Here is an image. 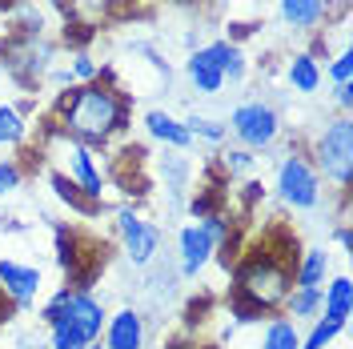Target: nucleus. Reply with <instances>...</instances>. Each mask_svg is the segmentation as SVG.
Segmentation results:
<instances>
[{"mask_svg": "<svg viewBox=\"0 0 353 349\" xmlns=\"http://www.w3.org/2000/svg\"><path fill=\"white\" fill-rule=\"evenodd\" d=\"M337 105H341V109H350L353 105V88L350 85H337Z\"/></svg>", "mask_w": 353, "mask_h": 349, "instance_id": "obj_30", "label": "nucleus"}, {"mask_svg": "<svg viewBox=\"0 0 353 349\" xmlns=\"http://www.w3.org/2000/svg\"><path fill=\"white\" fill-rule=\"evenodd\" d=\"M281 17L293 28H313L325 17V0H281Z\"/></svg>", "mask_w": 353, "mask_h": 349, "instance_id": "obj_14", "label": "nucleus"}, {"mask_svg": "<svg viewBox=\"0 0 353 349\" xmlns=\"http://www.w3.org/2000/svg\"><path fill=\"white\" fill-rule=\"evenodd\" d=\"M289 85L297 88V92H313V88L321 85V72H317V61L301 52V57H293L289 61Z\"/></svg>", "mask_w": 353, "mask_h": 349, "instance_id": "obj_17", "label": "nucleus"}, {"mask_svg": "<svg viewBox=\"0 0 353 349\" xmlns=\"http://www.w3.org/2000/svg\"><path fill=\"white\" fill-rule=\"evenodd\" d=\"M317 161H321L325 177H333L341 189L353 185V121L350 117L333 121L330 129L321 132V141H317Z\"/></svg>", "mask_w": 353, "mask_h": 349, "instance_id": "obj_3", "label": "nucleus"}, {"mask_svg": "<svg viewBox=\"0 0 353 349\" xmlns=\"http://www.w3.org/2000/svg\"><path fill=\"white\" fill-rule=\"evenodd\" d=\"M213 249H217V241H213V233L201 221L189 225V229H181V273L185 277H197V269L213 257Z\"/></svg>", "mask_w": 353, "mask_h": 349, "instance_id": "obj_8", "label": "nucleus"}, {"mask_svg": "<svg viewBox=\"0 0 353 349\" xmlns=\"http://www.w3.org/2000/svg\"><path fill=\"white\" fill-rule=\"evenodd\" d=\"M72 77H81V81H88V77H97V65H92L88 57H77V65H72Z\"/></svg>", "mask_w": 353, "mask_h": 349, "instance_id": "obj_28", "label": "nucleus"}, {"mask_svg": "<svg viewBox=\"0 0 353 349\" xmlns=\"http://www.w3.org/2000/svg\"><path fill=\"white\" fill-rule=\"evenodd\" d=\"M249 161H253V157H249V153H241V149L225 157V165H229V169H249Z\"/></svg>", "mask_w": 353, "mask_h": 349, "instance_id": "obj_29", "label": "nucleus"}, {"mask_svg": "<svg viewBox=\"0 0 353 349\" xmlns=\"http://www.w3.org/2000/svg\"><path fill=\"white\" fill-rule=\"evenodd\" d=\"M68 157H72V173L81 181L85 197L88 201H101V173H97V165H92V153H88L85 145H68Z\"/></svg>", "mask_w": 353, "mask_h": 349, "instance_id": "obj_12", "label": "nucleus"}, {"mask_svg": "<svg viewBox=\"0 0 353 349\" xmlns=\"http://www.w3.org/2000/svg\"><path fill=\"white\" fill-rule=\"evenodd\" d=\"M145 125H149V132H153L157 141H165V145H173V149H185L193 137H189V129L181 125V121H173L169 112H149L145 117Z\"/></svg>", "mask_w": 353, "mask_h": 349, "instance_id": "obj_13", "label": "nucleus"}, {"mask_svg": "<svg viewBox=\"0 0 353 349\" xmlns=\"http://www.w3.org/2000/svg\"><path fill=\"white\" fill-rule=\"evenodd\" d=\"M189 81L201 88V92H217L225 85V77H221V65L217 57H213V48H197L193 57H189Z\"/></svg>", "mask_w": 353, "mask_h": 349, "instance_id": "obj_11", "label": "nucleus"}, {"mask_svg": "<svg viewBox=\"0 0 353 349\" xmlns=\"http://www.w3.org/2000/svg\"><path fill=\"white\" fill-rule=\"evenodd\" d=\"M229 125H233V132L241 137L249 149H265L277 137V112L269 109V105H261V101H253V105H241V109L233 112Z\"/></svg>", "mask_w": 353, "mask_h": 349, "instance_id": "obj_5", "label": "nucleus"}, {"mask_svg": "<svg viewBox=\"0 0 353 349\" xmlns=\"http://www.w3.org/2000/svg\"><path fill=\"white\" fill-rule=\"evenodd\" d=\"M325 269H330V257L321 249H305V257L297 265V289H321Z\"/></svg>", "mask_w": 353, "mask_h": 349, "instance_id": "obj_16", "label": "nucleus"}, {"mask_svg": "<svg viewBox=\"0 0 353 349\" xmlns=\"http://www.w3.org/2000/svg\"><path fill=\"white\" fill-rule=\"evenodd\" d=\"M297 346H301V337H297L293 321H273V326L265 329L261 349H297Z\"/></svg>", "mask_w": 353, "mask_h": 349, "instance_id": "obj_20", "label": "nucleus"}, {"mask_svg": "<svg viewBox=\"0 0 353 349\" xmlns=\"http://www.w3.org/2000/svg\"><path fill=\"white\" fill-rule=\"evenodd\" d=\"M65 317L77 326V333L85 337L88 346L101 337V326H105V309H101V301L92 297V293H85V289H72V301H68Z\"/></svg>", "mask_w": 353, "mask_h": 349, "instance_id": "obj_7", "label": "nucleus"}, {"mask_svg": "<svg viewBox=\"0 0 353 349\" xmlns=\"http://www.w3.org/2000/svg\"><path fill=\"white\" fill-rule=\"evenodd\" d=\"M333 81H337V85H350V77H353V57L350 52H341V57H337V61H333Z\"/></svg>", "mask_w": 353, "mask_h": 349, "instance_id": "obj_27", "label": "nucleus"}, {"mask_svg": "<svg viewBox=\"0 0 353 349\" xmlns=\"http://www.w3.org/2000/svg\"><path fill=\"white\" fill-rule=\"evenodd\" d=\"M125 117H129V101L101 85L72 88V97L61 105V125L77 137V145H105L125 125Z\"/></svg>", "mask_w": 353, "mask_h": 349, "instance_id": "obj_1", "label": "nucleus"}, {"mask_svg": "<svg viewBox=\"0 0 353 349\" xmlns=\"http://www.w3.org/2000/svg\"><path fill=\"white\" fill-rule=\"evenodd\" d=\"M117 225H121V237H125V253H129L132 265H149L161 245V233H157L149 221H141L132 209H121L117 213Z\"/></svg>", "mask_w": 353, "mask_h": 349, "instance_id": "obj_6", "label": "nucleus"}, {"mask_svg": "<svg viewBox=\"0 0 353 349\" xmlns=\"http://www.w3.org/2000/svg\"><path fill=\"white\" fill-rule=\"evenodd\" d=\"M0 285L4 293L17 301V306H28L41 289V273L32 265H17V261H0Z\"/></svg>", "mask_w": 353, "mask_h": 349, "instance_id": "obj_9", "label": "nucleus"}, {"mask_svg": "<svg viewBox=\"0 0 353 349\" xmlns=\"http://www.w3.org/2000/svg\"><path fill=\"white\" fill-rule=\"evenodd\" d=\"M68 301H72V289H61L48 306H44V313H41V321L44 326H52V321H61L65 317V309H68Z\"/></svg>", "mask_w": 353, "mask_h": 349, "instance_id": "obj_25", "label": "nucleus"}, {"mask_svg": "<svg viewBox=\"0 0 353 349\" xmlns=\"http://www.w3.org/2000/svg\"><path fill=\"white\" fill-rule=\"evenodd\" d=\"M85 349H101V346H97V341H92V346H85Z\"/></svg>", "mask_w": 353, "mask_h": 349, "instance_id": "obj_32", "label": "nucleus"}, {"mask_svg": "<svg viewBox=\"0 0 353 349\" xmlns=\"http://www.w3.org/2000/svg\"><path fill=\"white\" fill-rule=\"evenodd\" d=\"M52 189H57L61 201H68V205H72V209H81V213H92V209H97V201L81 197V193H77V185H72L68 177H61V173H52Z\"/></svg>", "mask_w": 353, "mask_h": 349, "instance_id": "obj_21", "label": "nucleus"}, {"mask_svg": "<svg viewBox=\"0 0 353 349\" xmlns=\"http://www.w3.org/2000/svg\"><path fill=\"white\" fill-rule=\"evenodd\" d=\"M24 137V121L17 109H0V145H12Z\"/></svg>", "mask_w": 353, "mask_h": 349, "instance_id": "obj_22", "label": "nucleus"}, {"mask_svg": "<svg viewBox=\"0 0 353 349\" xmlns=\"http://www.w3.org/2000/svg\"><path fill=\"white\" fill-rule=\"evenodd\" d=\"M289 285H293V273H289L285 261L269 257V253H257L237 269V306H245L253 317H261L265 309L281 306L289 297Z\"/></svg>", "mask_w": 353, "mask_h": 349, "instance_id": "obj_2", "label": "nucleus"}, {"mask_svg": "<svg viewBox=\"0 0 353 349\" xmlns=\"http://www.w3.org/2000/svg\"><path fill=\"white\" fill-rule=\"evenodd\" d=\"M209 48H213V57H217V65H221V77H229V81H241V77H245L241 52H237L229 41H217V44H209Z\"/></svg>", "mask_w": 353, "mask_h": 349, "instance_id": "obj_18", "label": "nucleus"}, {"mask_svg": "<svg viewBox=\"0 0 353 349\" xmlns=\"http://www.w3.org/2000/svg\"><path fill=\"white\" fill-rule=\"evenodd\" d=\"M185 129H189V137H205V141H221L225 137V129H221L217 121H209V117H193Z\"/></svg>", "mask_w": 353, "mask_h": 349, "instance_id": "obj_24", "label": "nucleus"}, {"mask_svg": "<svg viewBox=\"0 0 353 349\" xmlns=\"http://www.w3.org/2000/svg\"><path fill=\"white\" fill-rule=\"evenodd\" d=\"M321 309H325V321L345 326V317H350V277H333L325 297H321Z\"/></svg>", "mask_w": 353, "mask_h": 349, "instance_id": "obj_15", "label": "nucleus"}, {"mask_svg": "<svg viewBox=\"0 0 353 349\" xmlns=\"http://www.w3.org/2000/svg\"><path fill=\"white\" fill-rule=\"evenodd\" d=\"M145 346V321L137 309H121L109 321V341L105 349H141Z\"/></svg>", "mask_w": 353, "mask_h": 349, "instance_id": "obj_10", "label": "nucleus"}, {"mask_svg": "<svg viewBox=\"0 0 353 349\" xmlns=\"http://www.w3.org/2000/svg\"><path fill=\"white\" fill-rule=\"evenodd\" d=\"M337 333H341V326H337V321H317V326H313V333H309L297 349H325Z\"/></svg>", "mask_w": 353, "mask_h": 349, "instance_id": "obj_23", "label": "nucleus"}, {"mask_svg": "<svg viewBox=\"0 0 353 349\" xmlns=\"http://www.w3.org/2000/svg\"><path fill=\"white\" fill-rule=\"evenodd\" d=\"M337 245H341V249H350V245H353V237H350V229H337Z\"/></svg>", "mask_w": 353, "mask_h": 349, "instance_id": "obj_31", "label": "nucleus"}, {"mask_svg": "<svg viewBox=\"0 0 353 349\" xmlns=\"http://www.w3.org/2000/svg\"><path fill=\"white\" fill-rule=\"evenodd\" d=\"M277 189L293 209H313L321 201V185H317V173L309 169L305 157H285L281 161V173H277Z\"/></svg>", "mask_w": 353, "mask_h": 349, "instance_id": "obj_4", "label": "nucleus"}, {"mask_svg": "<svg viewBox=\"0 0 353 349\" xmlns=\"http://www.w3.org/2000/svg\"><path fill=\"white\" fill-rule=\"evenodd\" d=\"M12 189H21V169L12 161H4L0 165V193H12Z\"/></svg>", "mask_w": 353, "mask_h": 349, "instance_id": "obj_26", "label": "nucleus"}, {"mask_svg": "<svg viewBox=\"0 0 353 349\" xmlns=\"http://www.w3.org/2000/svg\"><path fill=\"white\" fill-rule=\"evenodd\" d=\"M289 317H313L321 309V289H293L285 297Z\"/></svg>", "mask_w": 353, "mask_h": 349, "instance_id": "obj_19", "label": "nucleus"}]
</instances>
